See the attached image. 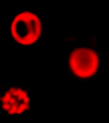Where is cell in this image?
Masks as SVG:
<instances>
[{"mask_svg":"<svg viewBox=\"0 0 109 123\" xmlns=\"http://www.w3.org/2000/svg\"><path fill=\"white\" fill-rule=\"evenodd\" d=\"M60 67L77 87L93 85L106 69V54L98 43L77 38L65 41L60 53Z\"/></svg>","mask_w":109,"mask_h":123,"instance_id":"obj_1","label":"cell"},{"mask_svg":"<svg viewBox=\"0 0 109 123\" xmlns=\"http://www.w3.org/2000/svg\"><path fill=\"white\" fill-rule=\"evenodd\" d=\"M49 21V13L42 10L15 12L7 17L5 43L10 49L25 53L42 44L44 30Z\"/></svg>","mask_w":109,"mask_h":123,"instance_id":"obj_2","label":"cell"},{"mask_svg":"<svg viewBox=\"0 0 109 123\" xmlns=\"http://www.w3.org/2000/svg\"><path fill=\"white\" fill-rule=\"evenodd\" d=\"M29 110V87L21 77H10L0 84V113L21 115Z\"/></svg>","mask_w":109,"mask_h":123,"instance_id":"obj_3","label":"cell"}]
</instances>
